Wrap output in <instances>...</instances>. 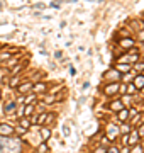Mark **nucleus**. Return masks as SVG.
Wrapping results in <instances>:
<instances>
[{
	"label": "nucleus",
	"mask_w": 144,
	"mask_h": 153,
	"mask_svg": "<svg viewBox=\"0 0 144 153\" xmlns=\"http://www.w3.org/2000/svg\"><path fill=\"white\" fill-rule=\"evenodd\" d=\"M46 89H48V85H46V83H36V85H32V92H34V94L46 92Z\"/></svg>",
	"instance_id": "obj_12"
},
{
	"label": "nucleus",
	"mask_w": 144,
	"mask_h": 153,
	"mask_svg": "<svg viewBox=\"0 0 144 153\" xmlns=\"http://www.w3.org/2000/svg\"><path fill=\"white\" fill-rule=\"evenodd\" d=\"M141 75H143V77H144V70H143V71H141Z\"/></svg>",
	"instance_id": "obj_37"
},
{
	"label": "nucleus",
	"mask_w": 144,
	"mask_h": 153,
	"mask_svg": "<svg viewBox=\"0 0 144 153\" xmlns=\"http://www.w3.org/2000/svg\"><path fill=\"white\" fill-rule=\"evenodd\" d=\"M32 111H34V104H26V105H24V116H26V117L31 116Z\"/></svg>",
	"instance_id": "obj_14"
},
{
	"label": "nucleus",
	"mask_w": 144,
	"mask_h": 153,
	"mask_svg": "<svg viewBox=\"0 0 144 153\" xmlns=\"http://www.w3.org/2000/svg\"><path fill=\"white\" fill-rule=\"evenodd\" d=\"M119 44H120V50L124 51H131L132 48H136V41L132 38H129V36H120Z\"/></svg>",
	"instance_id": "obj_1"
},
{
	"label": "nucleus",
	"mask_w": 144,
	"mask_h": 153,
	"mask_svg": "<svg viewBox=\"0 0 144 153\" xmlns=\"http://www.w3.org/2000/svg\"><path fill=\"white\" fill-rule=\"evenodd\" d=\"M14 65H17V58H9V60H5V63H3V66H9V68H12Z\"/></svg>",
	"instance_id": "obj_17"
},
{
	"label": "nucleus",
	"mask_w": 144,
	"mask_h": 153,
	"mask_svg": "<svg viewBox=\"0 0 144 153\" xmlns=\"http://www.w3.org/2000/svg\"><path fill=\"white\" fill-rule=\"evenodd\" d=\"M109 109L110 111H115V112H119L120 109H124V105H122V102L120 101H114V102H110V105H109Z\"/></svg>",
	"instance_id": "obj_11"
},
{
	"label": "nucleus",
	"mask_w": 144,
	"mask_h": 153,
	"mask_svg": "<svg viewBox=\"0 0 144 153\" xmlns=\"http://www.w3.org/2000/svg\"><path fill=\"white\" fill-rule=\"evenodd\" d=\"M143 152H144L143 146H137V145H136V148L132 150V152H129V153H143Z\"/></svg>",
	"instance_id": "obj_28"
},
{
	"label": "nucleus",
	"mask_w": 144,
	"mask_h": 153,
	"mask_svg": "<svg viewBox=\"0 0 144 153\" xmlns=\"http://www.w3.org/2000/svg\"><path fill=\"white\" fill-rule=\"evenodd\" d=\"M136 70H139V71L144 70V61H137L136 63Z\"/></svg>",
	"instance_id": "obj_23"
},
{
	"label": "nucleus",
	"mask_w": 144,
	"mask_h": 153,
	"mask_svg": "<svg viewBox=\"0 0 144 153\" xmlns=\"http://www.w3.org/2000/svg\"><path fill=\"white\" fill-rule=\"evenodd\" d=\"M39 153H48V146H46L44 143H42V145L39 146Z\"/></svg>",
	"instance_id": "obj_27"
},
{
	"label": "nucleus",
	"mask_w": 144,
	"mask_h": 153,
	"mask_svg": "<svg viewBox=\"0 0 144 153\" xmlns=\"http://www.w3.org/2000/svg\"><path fill=\"white\" fill-rule=\"evenodd\" d=\"M119 89H120V83L119 82H110V83H107L104 92H105L107 95H115V94H119Z\"/></svg>",
	"instance_id": "obj_3"
},
{
	"label": "nucleus",
	"mask_w": 144,
	"mask_h": 153,
	"mask_svg": "<svg viewBox=\"0 0 144 153\" xmlns=\"http://www.w3.org/2000/svg\"><path fill=\"white\" fill-rule=\"evenodd\" d=\"M132 83H134L136 87H137V89H141V87H143L144 85V77L143 75H139V77H136L134 78V82H132Z\"/></svg>",
	"instance_id": "obj_15"
},
{
	"label": "nucleus",
	"mask_w": 144,
	"mask_h": 153,
	"mask_svg": "<svg viewBox=\"0 0 144 153\" xmlns=\"http://www.w3.org/2000/svg\"><path fill=\"white\" fill-rule=\"evenodd\" d=\"M117 119H119V122H125L129 119V111L127 109H120L117 112Z\"/></svg>",
	"instance_id": "obj_10"
},
{
	"label": "nucleus",
	"mask_w": 144,
	"mask_h": 153,
	"mask_svg": "<svg viewBox=\"0 0 144 153\" xmlns=\"http://www.w3.org/2000/svg\"><path fill=\"white\" fill-rule=\"evenodd\" d=\"M31 124H38V116H32V119H31Z\"/></svg>",
	"instance_id": "obj_34"
},
{
	"label": "nucleus",
	"mask_w": 144,
	"mask_h": 153,
	"mask_svg": "<svg viewBox=\"0 0 144 153\" xmlns=\"http://www.w3.org/2000/svg\"><path fill=\"white\" fill-rule=\"evenodd\" d=\"M141 51H143V53H144V46H143V50H141Z\"/></svg>",
	"instance_id": "obj_40"
},
{
	"label": "nucleus",
	"mask_w": 144,
	"mask_h": 153,
	"mask_svg": "<svg viewBox=\"0 0 144 153\" xmlns=\"http://www.w3.org/2000/svg\"><path fill=\"white\" fill-rule=\"evenodd\" d=\"M104 77H105L109 82H119V78H120L122 75H120V71H117L115 68H110L109 71L104 73Z\"/></svg>",
	"instance_id": "obj_4"
},
{
	"label": "nucleus",
	"mask_w": 144,
	"mask_h": 153,
	"mask_svg": "<svg viewBox=\"0 0 144 153\" xmlns=\"http://www.w3.org/2000/svg\"><path fill=\"white\" fill-rule=\"evenodd\" d=\"M0 136H2V138L14 136V128H12L10 124H0Z\"/></svg>",
	"instance_id": "obj_5"
},
{
	"label": "nucleus",
	"mask_w": 144,
	"mask_h": 153,
	"mask_svg": "<svg viewBox=\"0 0 144 153\" xmlns=\"http://www.w3.org/2000/svg\"><path fill=\"white\" fill-rule=\"evenodd\" d=\"M32 82H26V83H20L19 87H17V90L22 94V95H27V94H31L32 92Z\"/></svg>",
	"instance_id": "obj_6"
},
{
	"label": "nucleus",
	"mask_w": 144,
	"mask_h": 153,
	"mask_svg": "<svg viewBox=\"0 0 144 153\" xmlns=\"http://www.w3.org/2000/svg\"><path fill=\"white\" fill-rule=\"evenodd\" d=\"M46 116H48V114H41V116H38V124H44V122H46Z\"/></svg>",
	"instance_id": "obj_22"
},
{
	"label": "nucleus",
	"mask_w": 144,
	"mask_h": 153,
	"mask_svg": "<svg viewBox=\"0 0 144 153\" xmlns=\"http://www.w3.org/2000/svg\"><path fill=\"white\" fill-rule=\"evenodd\" d=\"M0 99H2V90H0Z\"/></svg>",
	"instance_id": "obj_39"
},
{
	"label": "nucleus",
	"mask_w": 144,
	"mask_h": 153,
	"mask_svg": "<svg viewBox=\"0 0 144 153\" xmlns=\"http://www.w3.org/2000/svg\"><path fill=\"white\" fill-rule=\"evenodd\" d=\"M19 124L24 128V129H27L29 126H31V121H29L27 117H20V121H19Z\"/></svg>",
	"instance_id": "obj_18"
},
{
	"label": "nucleus",
	"mask_w": 144,
	"mask_h": 153,
	"mask_svg": "<svg viewBox=\"0 0 144 153\" xmlns=\"http://www.w3.org/2000/svg\"><path fill=\"white\" fill-rule=\"evenodd\" d=\"M129 152H131V150H129V146H124V148H122L119 153H129Z\"/></svg>",
	"instance_id": "obj_32"
},
{
	"label": "nucleus",
	"mask_w": 144,
	"mask_h": 153,
	"mask_svg": "<svg viewBox=\"0 0 144 153\" xmlns=\"http://www.w3.org/2000/svg\"><path fill=\"white\" fill-rule=\"evenodd\" d=\"M44 7H46L44 3H36V5H34V9H39V10H42Z\"/></svg>",
	"instance_id": "obj_31"
},
{
	"label": "nucleus",
	"mask_w": 144,
	"mask_h": 153,
	"mask_svg": "<svg viewBox=\"0 0 144 153\" xmlns=\"http://www.w3.org/2000/svg\"><path fill=\"white\" fill-rule=\"evenodd\" d=\"M51 7H53V9H59V2H53Z\"/></svg>",
	"instance_id": "obj_33"
},
{
	"label": "nucleus",
	"mask_w": 144,
	"mask_h": 153,
	"mask_svg": "<svg viewBox=\"0 0 144 153\" xmlns=\"http://www.w3.org/2000/svg\"><path fill=\"white\" fill-rule=\"evenodd\" d=\"M137 39H139V41H143V43H144V29L139 31V34H137Z\"/></svg>",
	"instance_id": "obj_30"
},
{
	"label": "nucleus",
	"mask_w": 144,
	"mask_h": 153,
	"mask_svg": "<svg viewBox=\"0 0 144 153\" xmlns=\"http://www.w3.org/2000/svg\"><path fill=\"white\" fill-rule=\"evenodd\" d=\"M136 92H137V87H136L134 83H129V85L125 87V94H127V95H134Z\"/></svg>",
	"instance_id": "obj_13"
},
{
	"label": "nucleus",
	"mask_w": 144,
	"mask_h": 153,
	"mask_svg": "<svg viewBox=\"0 0 144 153\" xmlns=\"http://www.w3.org/2000/svg\"><path fill=\"white\" fill-rule=\"evenodd\" d=\"M114 68L117 71H120V73H129V71H131V65H129V63H117Z\"/></svg>",
	"instance_id": "obj_8"
},
{
	"label": "nucleus",
	"mask_w": 144,
	"mask_h": 153,
	"mask_svg": "<svg viewBox=\"0 0 144 153\" xmlns=\"http://www.w3.org/2000/svg\"><path fill=\"white\" fill-rule=\"evenodd\" d=\"M88 2H93V0H88Z\"/></svg>",
	"instance_id": "obj_41"
},
{
	"label": "nucleus",
	"mask_w": 144,
	"mask_h": 153,
	"mask_svg": "<svg viewBox=\"0 0 144 153\" xmlns=\"http://www.w3.org/2000/svg\"><path fill=\"white\" fill-rule=\"evenodd\" d=\"M68 2H77V0H68Z\"/></svg>",
	"instance_id": "obj_38"
},
{
	"label": "nucleus",
	"mask_w": 144,
	"mask_h": 153,
	"mask_svg": "<svg viewBox=\"0 0 144 153\" xmlns=\"http://www.w3.org/2000/svg\"><path fill=\"white\" fill-rule=\"evenodd\" d=\"M0 48H2V44H0Z\"/></svg>",
	"instance_id": "obj_42"
},
{
	"label": "nucleus",
	"mask_w": 144,
	"mask_h": 153,
	"mask_svg": "<svg viewBox=\"0 0 144 153\" xmlns=\"http://www.w3.org/2000/svg\"><path fill=\"white\" fill-rule=\"evenodd\" d=\"M139 141V134L137 131H129V136H127V145H136Z\"/></svg>",
	"instance_id": "obj_9"
},
{
	"label": "nucleus",
	"mask_w": 144,
	"mask_h": 153,
	"mask_svg": "<svg viewBox=\"0 0 144 153\" xmlns=\"http://www.w3.org/2000/svg\"><path fill=\"white\" fill-rule=\"evenodd\" d=\"M26 131H27V129H24L22 126H19V128H15V129H14V133H17V134H24Z\"/></svg>",
	"instance_id": "obj_24"
},
{
	"label": "nucleus",
	"mask_w": 144,
	"mask_h": 153,
	"mask_svg": "<svg viewBox=\"0 0 144 153\" xmlns=\"http://www.w3.org/2000/svg\"><path fill=\"white\" fill-rule=\"evenodd\" d=\"M95 153H107V146H104V145H102L98 150H95Z\"/></svg>",
	"instance_id": "obj_29"
},
{
	"label": "nucleus",
	"mask_w": 144,
	"mask_h": 153,
	"mask_svg": "<svg viewBox=\"0 0 144 153\" xmlns=\"http://www.w3.org/2000/svg\"><path fill=\"white\" fill-rule=\"evenodd\" d=\"M0 153H19V152L10 146V143L7 141V138H2V136H0Z\"/></svg>",
	"instance_id": "obj_2"
},
{
	"label": "nucleus",
	"mask_w": 144,
	"mask_h": 153,
	"mask_svg": "<svg viewBox=\"0 0 144 153\" xmlns=\"http://www.w3.org/2000/svg\"><path fill=\"white\" fill-rule=\"evenodd\" d=\"M137 134H139V138H144V124L139 126V129H137Z\"/></svg>",
	"instance_id": "obj_25"
},
{
	"label": "nucleus",
	"mask_w": 144,
	"mask_h": 153,
	"mask_svg": "<svg viewBox=\"0 0 144 153\" xmlns=\"http://www.w3.org/2000/svg\"><path fill=\"white\" fill-rule=\"evenodd\" d=\"M139 117H141V122H143V124H144V112H143V114H141V116H139Z\"/></svg>",
	"instance_id": "obj_35"
},
{
	"label": "nucleus",
	"mask_w": 144,
	"mask_h": 153,
	"mask_svg": "<svg viewBox=\"0 0 144 153\" xmlns=\"http://www.w3.org/2000/svg\"><path fill=\"white\" fill-rule=\"evenodd\" d=\"M17 111V102H14V101H10L7 102L5 105H3V112L9 116V114H14V112Z\"/></svg>",
	"instance_id": "obj_7"
},
{
	"label": "nucleus",
	"mask_w": 144,
	"mask_h": 153,
	"mask_svg": "<svg viewBox=\"0 0 144 153\" xmlns=\"http://www.w3.org/2000/svg\"><path fill=\"white\" fill-rule=\"evenodd\" d=\"M107 153H119V148L117 146H110V148H107Z\"/></svg>",
	"instance_id": "obj_26"
},
{
	"label": "nucleus",
	"mask_w": 144,
	"mask_h": 153,
	"mask_svg": "<svg viewBox=\"0 0 144 153\" xmlns=\"http://www.w3.org/2000/svg\"><path fill=\"white\" fill-rule=\"evenodd\" d=\"M49 136H51V129H49V128H42V129H41V138L46 141Z\"/></svg>",
	"instance_id": "obj_16"
},
{
	"label": "nucleus",
	"mask_w": 144,
	"mask_h": 153,
	"mask_svg": "<svg viewBox=\"0 0 144 153\" xmlns=\"http://www.w3.org/2000/svg\"><path fill=\"white\" fill-rule=\"evenodd\" d=\"M17 83H19V77H12V80L9 82L10 87H17Z\"/></svg>",
	"instance_id": "obj_21"
},
{
	"label": "nucleus",
	"mask_w": 144,
	"mask_h": 153,
	"mask_svg": "<svg viewBox=\"0 0 144 153\" xmlns=\"http://www.w3.org/2000/svg\"><path fill=\"white\" fill-rule=\"evenodd\" d=\"M34 99H36V94H34V92H31L27 97H24V102H26V104H31Z\"/></svg>",
	"instance_id": "obj_19"
},
{
	"label": "nucleus",
	"mask_w": 144,
	"mask_h": 153,
	"mask_svg": "<svg viewBox=\"0 0 144 153\" xmlns=\"http://www.w3.org/2000/svg\"><path fill=\"white\" fill-rule=\"evenodd\" d=\"M117 133H119V129H117L115 126H110V128H109V134H110L112 138H114V136H115V134H117Z\"/></svg>",
	"instance_id": "obj_20"
},
{
	"label": "nucleus",
	"mask_w": 144,
	"mask_h": 153,
	"mask_svg": "<svg viewBox=\"0 0 144 153\" xmlns=\"http://www.w3.org/2000/svg\"><path fill=\"white\" fill-rule=\"evenodd\" d=\"M141 92H143V94H144V85H143V87H141Z\"/></svg>",
	"instance_id": "obj_36"
}]
</instances>
